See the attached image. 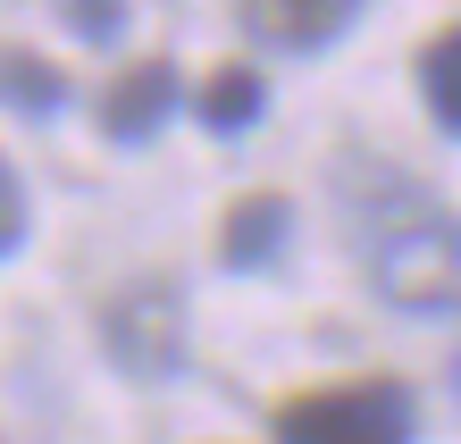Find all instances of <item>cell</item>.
Masks as SVG:
<instances>
[{
  "label": "cell",
  "instance_id": "1",
  "mask_svg": "<svg viewBox=\"0 0 461 444\" xmlns=\"http://www.w3.org/2000/svg\"><path fill=\"white\" fill-rule=\"evenodd\" d=\"M369 260L386 302H402V311H461V218L411 202L402 227L369 235Z\"/></svg>",
  "mask_w": 461,
  "mask_h": 444
},
{
  "label": "cell",
  "instance_id": "11",
  "mask_svg": "<svg viewBox=\"0 0 461 444\" xmlns=\"http://www.w3.org/2000/svg\"><path fill=\"white\" fill-rule=\"evenodd\" d=\"M118 25H126V0H76V34L85 42H110Z\"/></svg>",
  "mask_w": 461,
  "mask_h": 444
},
{
  "label": "cell",
  "instance_id": "12",
  "mask_svg": "<svg viewBox=\"0 0 461 444\" xmlns=\"http://www.w3.org/2000/svg\"><path fill=\"white\" fill-rule=\"evenodd\" d=\"M453 394H461V360H453Z\"/></svg>",
  "mask_w": 461,
  "mask_h": 444
},
{
  "label": "cell",
  "instance_id": "2",
  "mask_svg": "<svg viewBox=\"0 0 461 444\" xmlns=\"http://www.w3.org/2000/svg\"><path fill=\"white\" fill-rule=\"evenodd\" d=\"M277 444H411V394L394 377L319 385L277 411Z\"/></svg>",
  "mask_w": 461,
  "mask_h": 444
},
{
  "label": "cell",
  "instance_id": "3",
  "mask_svg": "<svg viewBox=\"0 0 461 444\" xmlns=\"http://www.w3.org/2000/svg\"><path fill=\"white\" fill-rule=\"evenodd\" d=\"M101 344L126 377H176L185 369V294L168 276H134L101 302Z\"/></svg>",
  "mask_w": 461,
  "mask_h": 444
},
{
  "label": "cell",
  "instance_id": "9",
  "mask_svg": "<svg viewBox=\"0 0 461 444\" xmlns=\"http://www.w3.org/2000/svg\"><path fill=\"white\" fill-rule=\"evenodd\" d=\"M0 101H17V109H34V118H50V109L68 101V76L34 59V50H0Z\"/></svg>",
  "mask_w": 461,
  "mask_h": 444
},
{
  "label": "cell",
  "instance_id": "6",
  "mask_svg": "<svg viewBox=\"0 0 461 444\" xmlns=\"http://www.w3.org/2000/svg\"><path fill=\"white\" fill-rule=\"evenodd\" d=\"M285 227H294V202H285V193H243V202L227 210V227H219V260H227V268L277 260Z\"/></svg>",
  "mask_w": 461,
  "mask_h": 444
},
{
  "label": "cell",
  "instance_id": "4",
  "mask_svg": "<svg viewBox=\"0 0 461 444\" xmlns=\"http://www.w3.org/2000/svg\"><path fill=\"white\" fill-rule=\"evenodd\" d=\"M176 101H185V76L168 59H143V68H126L118 85H110V101H101V134H110V143H143V134L168 126Z\"/></svg>",
  "mask_w": 461,
  "mask_h": 444
},
{
  "label": "cell",
  "instance_id": "7",
  "mask_svg": "<svg viewBox=\"0 0 461 444\" xmlns=\"http://www.w3.org/2000/svg\"><path fill=\"white\" fill-rule=\"evenodd\" d=\"M202 126H219V134H243V126H252L260 118V109H268V85H260V76L252 68H219V76H210V85H202Z\"/></svg>",
  "mask_w": 461,
  "mask_h": 444
},
{
  "label": "cell",
  "instance_id": "8",
  "mask_svg": "<svg viewBox=\"0 0 461 444\" xmlns=\"http://www.w3.org/2000/svg\"><path fill=\"white\" fill-rule=\"evenodd\" d=\"M420 93H428V118L445 134H461V25H445V34L420 50Z\"/></svg>",
  "mask_w": 461,
  "mask_h": 444
},
{
  "label": "cell",
  "instance_id": "5",
  "mask_svg": "<svg viewBox=\"0 0 461 444\" xmlns=\"http://www.w3.org/2000/svg\"><path fill=\"white\" fill-rule=\"evenodd\" d=\"M243 25H252L260 42H277V50H319V42H336L352 17H361V0H235Z\"/></svg>",
  "mask_w": 461,
  "mask_h": 444
},
{
  "label": "cell",
  "instance_id": "10",
  "mask_svg": "<svg viewBox=\"0 0 461 444\" xmlns=\"http://www.w3.org/2000/svg\"><path fill=\"white\" fill-rule=\"evenodd\" d=\"M17 235H25V185H17L9 159H0V260L17 252Z\"/></svg>",
  "mask_w": 461,
  "mask_h": 444
}]
</instances>
